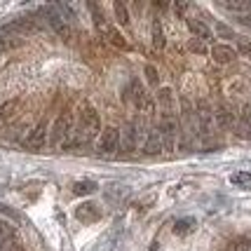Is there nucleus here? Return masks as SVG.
<instances>
[{
	"mask_svg": "<svg viewBox=\"0 0 251 251\" xmlns=\"http://www.w3.org/2000/svg\"><path fill=\"white\" fill-rule=\"evenodd\" d=\"M157 99H160V103L164 106V115H172V89H160V94H157Z\"/></svg>",
	"mask_w": 251,
	"mask_h": 251,
	"instance_id": "obj_20",
	"label": "nucleus"
},
{
	"mask_svg": "<svg viewBox=\"0 0 251 251\" xmlns=\"http://www.w3.org/2000/svg\"><path fill=\"white\" fill-rule=\"evenodd\" d=\"M242 122L251 129V106H244V110H242Z\"/></svg>",
	"mask_w": 251,
	"mask_h": 251,
	"instance_id": "obj_27",
	"label": "nucleus"
},
{
	"mask_svg": "<svg viewBox=\"0 0 251 251\" xmlns=\"http://www.w3.org/2000/svg\"><path fill=\"white\" fill-rule=\"evenodd\" d=\"M214 120H216V125H219L221 129H230V127H235V115H232L230 108H226V106H221V108L214 113Z\"/></svg>",
	"mask_w": 251,
	"mask_h": 251,
	"instance_id": "obj_13",
	"label": "nucleus"
},
{
	"mask_svg": "<svg viewBox=\"0 0 251 251\" xmlns=\"http://www.w3.org/2000/svg\"><path fill=\"white\" fill-rule=\"evenodd\" d=\"M0 66H2V54H0Z\"/></svg>",
	"mask_w": 251,
	"mask_h": 251,
	"instance_id": "obj_31",
	"label": "nucleus"
},
{
	"mask_svg": "<svg viewBox=\"0 0 251 251\" xmlns=\"http://www.w3.org/2000/svg\"><path fill=\"white\" fill-rule=\"evenodd\" d=\"M136 146H139V136H136V127H134V122H131V125H127V127L120 131V148L125 153H131Z\"/></svg>",
	"mask_w": 251,
	"mask_h": 251,
	"instance_id": "obj_10",
	"label": "nucleus"
},
{
	"mask_svg": "<svg viewBox=\"0 0 251 251\" xmlns=\"http://www.w3.org/2000/svg\"><path fill=\"white\" fill-rule=\"evenodd\" d=\"M188 50H190V52H200V54H202V52H207V45H204V40H190V43H188Z\"/></svg>",
	"mask_w": 251,
	"mask_h": 251,
	"instance_id": "obj_25",
	"label": "nucleus"
},
{
	"mask_svg": "<svg viewBox=\"0 0 251 251\" xmlns=\"http://www.w3.org/2000/svg\"><path fill=\"white\" fill-rule=\"evenodd\" d=\"M153 45L157 50H162L164 47V33H162V26H160V19H155L153 22Z\"/></svg>",
	"mask_w": 251,
	"mask_h": 251,
	"instance_id": "obj_21",
	"label": "nucleus"
},
{
	"mask_svg": "<svg viewBox=\"0 0 251 251\" xmlns=\"http://www.w3.org/2000/svg\"><path fill=\"white\" fill-rule=\"evenodd\" d=\"M75 219L80 223H94V221L101 219V209L94 202H82L75 207Z\"/></svg>",
	"mask_w": 251,
	"mask_h": 251,
	"instance_id": "obj_8",
	"label": "nucleus"
},
{
	"mask_svg": "<svg viewBox=\"0 0 251 251\" xmlns=\"http://www.w3.org/2000/svg\"><path fill=\"white\" fill-rule=\"evenodd\" d=\"M197 228V221L193 216H188V219H178L174 223V232L176 235H188V232H193Z\"/></svg>",
	"mask_w": 251,
	"mask_h": 251,
	"instance_id": "obj_15",
	"label": "nucleus"
},
{
	"mask_svg": "<svg viewBox=\"0 0 251 251\" xmlns=\"http://www.w3.org/2000/svg\"><path fill=\"white\" fill-rule=\"evenodd\" d=\"M146 75L151 80V85H157V71H155L153 66H146Z\"/></svg>",
	"mask_w": 251,
	"mask_h": 251,
	"instance_id": "obj_26",
	"label": "nucleus"
},
{
	"mask_svg": "<svg viewBox=\"0 0 251 251\" xmlns=\"http://www.w3.org/2000/svg\"><path fill=\"white\" fill-rule=\"evenodd\" d=\"M12 249V242L7 240V228L0 223V251H10Z\"/></svg>",
	"mask_w": 251,
	"mask_h": 251,
	"instance_id": "obj_23",
	"label": "nucleus"
},
{
	"mask_svg": "<svg viewBox=\"0 0 251 251\" xmlns=\"http://www.w3.org/2000/svg\"><path fill=\"white\" fill-rule=\"evenodd\" d=\"M113 10H115V17H118V24H120V26H129V12H127V7H125L122 2H115Z\"/></svg>",
	"mask_w": 251,
	"mask_h": 251,
	"instance_id": "obj_19",
	"label": "nucleus"
},
{
	"mask_svg": "<svg viewBox=\"0 0 251 251\" xmlns=\"http://www.w3.org/2000/svg\"><path fill=\"white\" fill-rule=\"evenodd\" d=\"M240 52L244 56H249V59H251V43H249V40H240Z\"/></svg>",
	"mask_w": 251,
	"mask_h": 251,
	"instance_id": "obj_28",
	"label": "nucleus"
},
{
	"mask_svg": "<svg viewBox=\"0 0 251 251\" xmlns=\"http://www.w3.org/2000/svg\"><path fill=\"white\" fill-rule=\"evenodd\" d=\"M143 151L148 155H157V153H162L164 151V146H162V136H160V131L153 129L151 127V131H148V136H146V143H143Z\"/></svg>",
	"mask_w": 251,
	"mask_h": 251,
	"instance_id": "obj_12",
	"label": "nucleus"
},
{
	"mask_svg": "<svg viewBox=\"0 0 251 251\" xmlns=\"http://www.w3.org/2000/svg\"><path fill=\"white\" fill-rule=\"evenodd\" d=\"M2 122H5V118H2V113H0V127H2Z\"/></svg>",
	"mask_w": 251,
	"mask_h": 251,
	"instance_id": "obj_30",
	"label": "nucleus"
},
{
	"mask_svg": "<svg viewBox=\"0 0 251 251\" xmlns=\"http://www.w3.org/2000/svg\"><path fill=\"white\" fill-rule=\"evenodd\" d=\"M99 127H101V120H99V113L89 103H82L80 108V115H77V125L71 131V139L64 148H82L87 143L94 141V136L99 134Z\"/></svg>",
	"mask_w": 251,
	"mask_h": 251,
	"instance_id": "obj_1",
	"label": "nucleus"
},
{
	"mask_svg": "<svg viewBox=\"0 0 251 251\" xmlns=\"http://www.w3.org/2000/svg\"><path fill=\"white\" fill-rule=\"evenodd\" d=\"M228 251H251V242L249 240H235L228 247Z\"/></svg>",
	"mask_w": 251,
	"mask_h": 251,
	"instance_id": "obj_24",
	"label": "nucleus"
},
{
	"mask_svg": "<svg viewBox=\"0 0 251 251\" xmlns=\"http://www.w3.org/2000/svg\"><path fill=\"white\" fill-rule=\"evenodd\" d=\"M40 12L45 14L47 24H50V26H52L59 35H64V38H68V35H71V28L66 26V19H64V14H61V7H56V5H47V7H43Z\"/></svg>",
	"mask_w": 251,
	"mask_h": 251,
	"instance_id": "obj_6",
	"label": "nucleus"
},
{
	"mask_svg": "<svg viewBox=\"0 0 251 251\" xmlns=\"http://www.w3.org/2000/svg\"><path fill=\"white\" fill-rule=\"evenodd\" d=\"M122 195H127V188H122V186H110L106 190V200H120Z\"/></svg>",
	"mask_w": 251,
	"mask_h": 251,
	"instance_id": "obj_22",
	"label": "nucleus"
},
{
	"mask_svg": "<svg viewBox=\"0 0 251 251\" xmlns=\"http://www.w3.org/2000/svg\"><path fill=\"white\" fill-rule=\"evenodd\" d=\"M131 99H134V106H136V110L139 113H143V115H148V113H153V101L148 99V94L143 92V87H141V82H131Z\"/></svg>",
	"mask_w": 251,
	"mask_h": 251,
	"instance_id": "obj_7",
	"label": "nucleus"
},
{
	"mask_svg": "<svg viewBox=\"0 0 251 251\" xmlns=\"http://www.w3.org/2000/svg\"><path fill=\"white\" fill-rule=\"evenodd\" d=\"M71 131H73V113H61L59 118L52 125V131H50V143L52 146H66L68 139H71Z\"/></svg>",
	"mask_w": 251,
	"mask_h": 251,
	"instance_id": "obj_2",
	"label": "nucleus"
},
{
	"mask_svg": "<svg viewBox=\"0 0 251 251\" xmlns=\"http://www.w3.org/2000/svg\"><path fill=\"white\" fill-rule=\"evenodd\" d=\"M211 56H214L216 64H232L237 52H235L232 47H228V45H214V47H211Z\"/></svg>",
	"mask_w": 251,
	"mask_h": 251,
	"instance_id": "obj_11",
	"label": "nucleus"
},
{
	"mask_svg": "<svg viewBox=\"0 0 251 251\" xmlns=\"http://www.w3.org/2000/svg\"><path fill=\"white\" fill-rule=\"evenodd\" d=\"M219 33H221V35H228V38H235V35H232V31H230L228 26H223V24L219 26Z\"/></svg>",
	"mask_w": 251,
	"mask_h": 251,
	"instance_id": "obj_29",
	"label": "nucleus"
},
{
	"mask_svg": "<svg viewBox=\"0 0 251 251\" xmlns=\"http://www.w3.org/2000/svg\"><path fill=\"white\" fill-rule=\"evenodd\" d=\"M35 31H40V22H38V19H33V17H19V19H14V22L5 24L0 33H5V35H17V38H24V35H28V33H35Z\"/></svg>",
	"mask_w": 251,
	"mask_h": 251,
	"instance_id": "obj_3",
	"label": "nucleus"
},
{
	"mask_svg": "<svg viewBox=\"0 0 251 251\" xmlns=\"http://www.w3.org/2000/svg\"><path fill=\"white\" fill-rule=\"evenodd\" d=\"M45 141H47V125L40 122V125L28 134V139L24 141V146H26L28 151H40V148L45 146Z\"/></svg>",
	"mask_w": 251,
	"mask_h": 251,
	"instance_id": "obj_9",
	"label": "nucleus"
},
{
	"mask_svg": "<svg viewBox=\"0 0 251 251\" xmlns=\"http://www.w3.org/2000/svg\"><path fill=\"white\" fill-rule=\"evenodd\" d=\"M160 136H162V146L164 151H174L176 146V136H178V122H176L174 115H162V120H160Z\"/></svg>",
	"mask_w": 251,
	"mask_h": 251,
	"instance_id": "obj_4",
	"label": "nucleus"
},
{
	"mask_svg": "<svg viewBox=\"0 0 251 251\" xmlns=\"http://www.w3.org/2000/svg\"><path fill=\"white\" fill-rule=\"evenodd\" d=\"M230 183L237 188H244V190H249L251 188V174L249 172H235V174L230 176Z\"/></svg>",
	"mask_w": 251,
	"mask_h": 251,
	"instance_id": "obj_16",
	"label": "nucleus"
},
{
	"mask_svg": "<svg viewBox=\"0 0 251 251\" xmlns=\"http://www.w3.org/2000/svg\"><path fill=\"white\" fill-rule=\"evenodd\" d=\"M118 148H120V131L110 125V127H106V129L101 131L99 155H101V157H110V155L118 153Z\"/></svg>",
	"mask_w": 251,
	"mask_h": 251,
	"instance_id": "obj_5",
	"label": "nucleus"
},
{
	"mask_svg": "<svg viewBox=\"0 0 251 251\" xmlns=\"http://www.w3.org/2000/svg\"><path fill=\"white\" fill-rule=\"evenodd\" d=\"M97 183H94V181H87V178H85V181H77L75 186H73V193H75V195H92V193H94V190H97Z\"/></svg>",
	"mask_w": 251,
	"mask_h": 251,
	"instance_id": "obj_17",
	"label": "nucleus"
},
{
	"mask_svg": "<svg viewBox=\"0 0 251 251\" xmlns=\"http://www.w3.org/2000/svg\"><path fill=\"white\" fill-rule=\"evenodd\" d=\"M103 35H106V38H108V43H113L115 47H120V50H129V45L125 43V38H122V35H120L118 31H115L113 26H110V28H108L106 33H103Z\"/></svg>",
	"mask_w": 251,
	"mask_h": 251,
	"instance_id": "obj_18",
	"label": "nucleus"
},
{
	"mask_svg": "<svg viewBox=\"0 0 251 251\" xmlns=\"http://www.w3.org/2000/svg\"><path fill=\"white\" fill-rule=\"evenodd\" d=\"M186 22H188V28L197 35V40H209L211 38V31L207 28L204 22H197V19H186Z\"/></svg>",
	"mask_w": 251,
	"mask_h": 251,
	"instance_id": "obj_14",
	"label": "nucleus"
}]
</instances>
